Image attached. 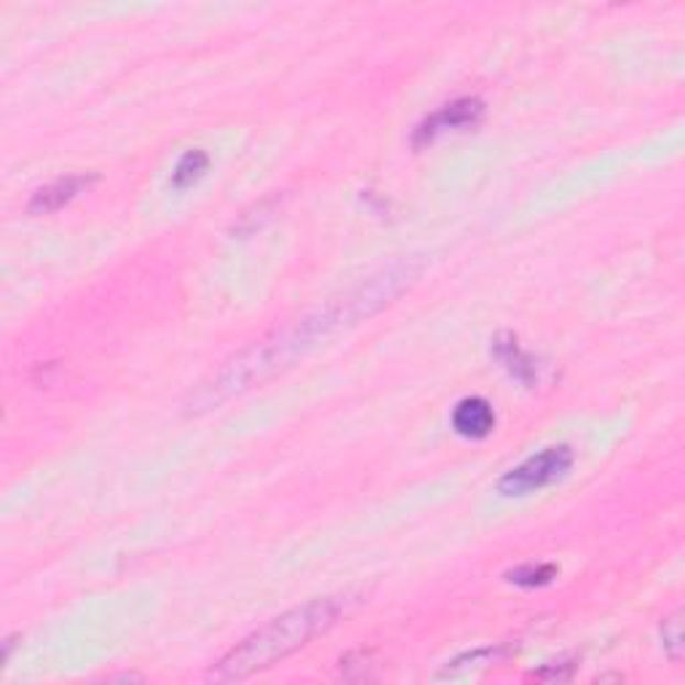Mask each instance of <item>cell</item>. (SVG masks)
I'll return each instance as SVG.
<instances>
[{
	"label": "cell",
	"instance_id": "cell-1",
	"mask_svg": "<svg viewBox=\"0 0 685 685\" xmlns=\"http://www.w3.org/2000/svg\"><path fill=\"white\" fill-rule=\"evenodd\" d=\"M421 263L415 260H400L391 263L376 276H370L338 301L324 303L322 308L303 314L301 319L284 324V327L273 329L265 338L254 340L244 351L228 359L209 381H204L196 391H191L185 410L188 413H204V410L217 407V404L228 402L230 396L241 394V391L252 389V385L268 381L284 367H290L295 359L305 357L311 348L319 346L322 340L333 338L342 327L367 319V316L378 314L394 297H400L410 284L418 279Z\"/></svg>",
	"mask_w": 685,
	"mask_h": 685
},
{
	"label": "cell",
	"instance_id": "cell-2",
	"mask_svg": "<svg viewBox=\"0 0 685 685\" xmlns=\"http://www.w3.org/2000/svg\"><path fill=\"white\" fill-rule=\"evenodd\" d=\"M354 602L357 600L351 595H333L316 597V600L286 610L265 627L254 629L239 645L230 648L226 656L211 666L207 677L211 683H230L258 675L333 629L354 608Z\"/></svg>",
	"mask_w": 685,
	"mask_h": 685
},
{
	"label": "cell",
	"instance_id": "cell-3",
	"mask_svg": "<svg viewBox=\"0 0 685 685\" xmlns=\"http://www.w3.org/2000/svg\"><path fill=\"white\" fill-rule=\"evenodd\" d=\"M570 466H573V450L568 445L546 447V450L522 460V464L514 466L512 471H507V475L501 477V482H498V490H501L503 496L535 493V490L563 479L570 471Z\"/></svg>",
	"mask_w": 685,
	"mask_h": 685
},
{
	"label": "cell",
	"instance_id": "cell-4",
	"mask_svg": "<svg viewBox=\"0 0 685 685\" xmlns=\"http://www.w3.org/2000/svg\"><path fill=\"white\" fill-rule=\"evenodd\" d=\"M485 116V102L477 97H460L456 102L445 105L439 108L437 113H432L428 118L415 127L413 132V145L423 148V145H432L434 140L447 132H460V129H471L482 121Z\"/></svg>",
	"mask_w": 685,
	"mask_h": 685
},
{
	"label": "cell",
	"instance_id": "cell-5",
	"mask_svg": "<svg viewBox=\"0 0 685 685\" xmlns=\"http://www.w3.org/2000/svg\"><path fill=\"white\" fill-rule=\"evenodd\" d=\"M95 180H97L95 174H67V177L54 180V183L43 185V188L33 193L28 209L33 211V215H48V211H57L65 207V204H70L73 198L80 196V193L89 188Z\"/></svg>",
	"mask_w": 685,
	"mask_h": 685
},
{
	"label": "cell",
	"instance_id": "cell-6",
	"mask_svg": "<svg viewBox=\"0 0 685 685\" xmlns=\"http://www.w3.org/2000/svg\"><path fill=\"white\" fill-rule=\"evenodd\" d=\"M493 354L498 362L507 367L509 376L517 378L520 383H525V385L539 383V378H541L539 359L520 346L517 335L498 333L493 338Z\"/></svg>",
	"mask_w": 685,
	"mask_h": 685
},
{
	"label": "cell",
	"instance_id": "cell-7",
	"mask_svg": "<svg viewBox=\"0 0 685 685\" xmlns=\"http://www.w3.org/2000/svg\"><path fill=\"white\" fill-rule=\"evenodd\" d=\"M453 428L466 439H485L496 428L493 404L482 396H466L453 410Z\"/></svg>",
	"mask_w": 685,
	"mask_h": 685
},
{
	"label": "cell",
	"instance_id": "cell-8",
	"mask_svg": "<svg viewBox=\"0 0 685 685\" xmlns=\"http://www.w3.org/2000/svg\"><path fill=\"white\" fill-rule=\"evenodd\" d=\"M509 653H512V645H490V648H477V651L464 653V656L453 659V662L445 664V670L439 672L437 681H447V677H460L464 672L477 670V666H490V664H501L507 662Z\"/></svg>",
	"mask_w": 685,
	"mask_h": 685
},
{
	"label": "cell",
	"instance_id": "cell-9",
	"mask_svg": "<svg viewBox=\"0 0 685 685\" xmlns=\"http://www.w3.org/2000/svg\"><path fill=\"white\" fill-rule=\"evenodd\" d=\"M209 170V155L204 151H188L183 155V159L177 161V166H174L172 172V188L177 191H185L191 188V185H196L198 180L204 177Z\"/></svg>",
	"mask_w": 685,
	"mask_h": 685
},
{
	"label": "cell",
	"instance_id": "cell-10",
	"mask_svg": "<svg viewBox=\"0 0 685 685\" xmlns=\"http://www.w3.org/2000/svg\"><path fill=\"white\" fill-rule=\"evenodd\" d=\"M557 565L552 563H541V565H522V568H514L507 573V578L517 587H544V584H552L557 578Z\"/></svg>",
	"mask_w": 685,
	"mask_h": 685
},
{
	"label": "cell",
	"instance_id": "cell-11",
	"mask_svg": "<svg viewBox=\"0 0 685 685\" xmlns=\"http://www.w3.org/2000/svg\"><path fill=\"white\" fill-rule=\"evenodd\" d=\"M683 613L675 610L672 616H666L664 624H662V638H664V648L670 653L672 662H681V653H683Z\"/></svg>",
	"mask_w": 685,
	"mask_h": 685
},
{
	"label": "cell",
	"instance_id": "cell-12",
	"mask_svg": "<svg viewBox=\"0 0 685 685\" xmlns=\"http://www.w3.org/2000/svg\"><path fill=\"white\" fill-rule=\"evenodd\" d=\"M573 670H576V664L570 662H554L550 666H544V670L533 672V681H570L573 677Z\"/></svg>",
	"mask_w": 685,
	"mask_h": 685
}]
</instances>
